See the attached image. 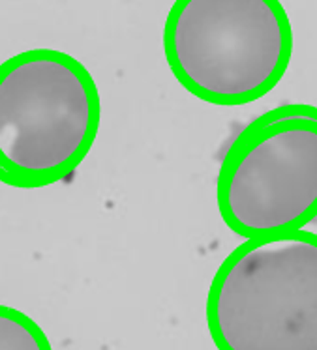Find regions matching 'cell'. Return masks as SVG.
I'll return each mask as SVG.
<instances>
[{
    "label": "cell",
    "instance_id": "cell-1",
    "mask_svg": "<svg viewBox=\"0 0 317 350\" xmlns=\"http://www.w3.org/2000/svg\"><path fill=\"white\" fill-rule=\"evenodd\" d=\"M101 120L100 92L83 62L30 49L0 64V182L40 189L88 156Z\"/></svg>",
    "mask_w": 317,
    "mask_h": 350
},
{
    "label": "cell",
    "instance_id": "cell-2",
    "mask_svg": "<svg viewBox=\"0 0 317 350\" xmlns=\"http://www.w3.org/2000/svg\"><path fill=\"white\" fill-rule=\"evenodd\" d=\"M164 53L184 90L237 107L261 100L283 79L293 29L280 0H175Z\"/></svg>",
    "mask_w": 317,
    "mask_h": 350
},
{
    "label": "cell",
    "instance_id": "cell-3",
    "mask_svg": "<svg viewBox=\"0 0 317 350\" xmlns=\"http://www.w3.org/2000/svg\"><path fill=\"white\" fill-rule=\"evenodd\" d=\"M207 328L218 350H317V234L250 238L212 278Z\"/></svg>",
    "mask_w": 317,
    "mask_h": 350
},
{
    "label": "cell",
    "instance_id": "cell-4",
    "mask_svg": "<svg viewBox=\"0 0 317 350\" xmlns=\"http://www.w3.org/2000/svg\"><path fill=\"white\" fill-rule=\"evenodd\" d=\"M218 212L244 240L303 230L317 217V107L288 103L250 122L222 157Z\"/></svg>",
    "mask_w": 317,
    "mask_h": 350
},
{
    "label": "cell",
    "instance_id": "cell-5",
    "mask_svg": "<svg viewBox=\"0 0 317 350\" xmlns=\"http://www.w3.org/2000/svg\"><path fill=\"white\" fill-rule=\"evenodd\" d=\"M0 350H53V347L29 314L0 306Z\"/></svg>",
    "mask_w": 317,
    "mask_h": 350
}]
</instances>
